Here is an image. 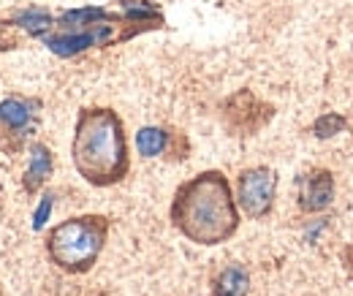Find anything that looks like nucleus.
<instances>
[{"mask_svg": "<svg viewBox=\"0 0 353 296\" xmlns=\"http://www.w3.org/2000/svg\"><path fill=\"white\" fill-rule=\"evenodd\" d=\"M169 220L193 245L215 248L228 242L242 226L231 179L221 169H204L185 179L172 196Z\"/></svg>", "mask_w": 353, "mask_h": 296, "instance_id": "f257e3e1", "label": "nucleus"}, {"mask_svg": "<svg viewBox=\"0 0 353 296\" xmlns=\"http://www.w3.org/2000/svg\"><path fill=\"white\" fill-rule=\"evenodd\" d=\"M71 161L92 188H114L131 174V147L123 117L112 106H85L77 115Z\"/></svg>", "mask_w": 353, "mask_h": 296, "instance_id": "f03ea898", "label": "nucleus"}, {"mask_svg": "<svg viewBox=\"0 0 353 296\" xmlns=\"http://www.w3.org/2000/svg\"><path fill=\"white\" fill-rule=\"evenodd\" d=\"M117 11L103 8L98 17L77 30H52L44 36L49 52L57 57H77L90 49H106L114 43H125L152 30L166 28V14L155 0H114Z\"/></svg>", "mask_w": 353, "mask_h": 296, "instance_id": "7ed1b4c3", "label": "nucleus"}, {"mask_svg": "<svg viewBox=\"0 0 353 296\" xmlns=\"http://www.w3.org/2000/svg\"><path fill=\"white\" fill-rule=\"evenodd\" d=\"M112 220L106 215H77L54 223L44 237L46 258L65 275H88L109 242Z\"/></svg>", "mask_w": 353, "mask_h": 296, "instance_id": "20e7f679", "label": "nucleus"}, {"mask_svg": "<svg viewBox=\"0 0 353 296\" xmlns=\"http://www.w3.org/2000/svg\"><path fill=\"white\" fill-rule=\"evenodd\" d=\"M234 199L248 220H264L274 210L277 199V171L272 166H248L236 174Z\"/></svg>", "mask_w": 353, "mask_h": 296, "instance_id": "39448f33", "label": "nucleus"}, {"mask_svg": "<svg viewBox=\"0 0 353 296\" xmlns=\"http://www.w3.org/2000/svg\"><path fill=\"white\" fill-rule=\"evenodd\" d=\"M274 112L277 109L269 101H264L261 95H256L248 87L231 92L221 103L223 126L228 128L231 136H256L259 130H264L272 123Z\"/></svg>", "mask_w": 353, "mask_h": 296, "instance_id": "423d86ee", "label": "nucleus"}, {"mask_svg": "<svg viewBox=\"0 0 353 296\" xmlns=\"http://www.w3.org/2000/svg\"><path fill=\"white\" fill-rule=\"evenodd\" d=\"M39 109L41 103L36 98H25L17 92L0 101V130L11 139V150H22L25 141L33 136L39 126Z\"/></svg>", "mask_w": 353, "mask_h": 296, "instance_id": "0eeeda50", "label": "nucleus"}, {"mask_svg": "<svg viewBox=\"0 0 353 296\" xmlns=\"http://www.w3.org/2000/svg\"><path fill=\"white\" fill-rule=\"evenodd\" d=\"M334 193H337V182L332 169L315 166L296 177V207L305 215L326 212L334 204Z\"/></svg>", "mask_w": 353, "mask_h": 296, "instance_id": "6e6552de", "label": "nucleus"}, {"mask_svg": "<svg viewBox=\"0 0 353 296\" xmlns=\"http://www.w3.org/2000/svg\"><path fill=\"white\" fill-rule=\"evenodd\" d=\"M52 169H54V152L44 141H33L30 144V164H28L25 177H22V190L28 196H36L46 185V179L52 177Z\"/></svg>", "mask_w": 353, "mask_h": 296, "instance_id": "1a4fd4ad", "label": "nucleus"}, {"mask_svg": "<svg viewBox=\"0 0 353 296\" xmlns=\"http://www.w3.org/2000/svg\"><path fill=\"white\" fill-rule=\"evenodd\" d=\"M250 272L242 264H225L210 280V296H248Z\"/></svg>", "mask_w": 353, "mask_h": 296, "instance_id": "9d476101", "label": "nucleus"}, {"mask_svg": "<svg viewBox=\"0 0 353 296\" xmlns=\"http://www.w3.org/2000/svg\"><path fill=\"white\" fill-rule=\"evenodd\" d=\"M11 28L25 30L30 39H44L46 33H52V28H54V17H52V11L39 8V6L19 8V11L11 14Z\"/></svg>", "mask_w": 353, "mask_h": 296, "instance_id": "9b49d317", "label": "nucleus"}, {"mask_svg": "<svg viewBox=\"0 0 353 296\" xmlns=\"http://www.w3.org/2000/svg\"><path fill=\"white\" fill-rule=\"evenodd\" d=\"M172 141V128L161 126H144L136 133V150L141 158H166Z\"/></svg>", "mask_w": 353, "mask_h": 296, "instance_id": "f8f14e48", "label": "nucleus"}, {"mask_svg": "<svg viewBox=\"0 0 353 296\" xmlns=\"http://www.w3.org/2000/svg\"><path fill=\"white\" fill-rule=\"evenodd\" d=\"M310 130H312L315 139H334L337 133L348 130V120H345V115H340V112H323L321 117L312 120Z\"/></svg>", "mask_w": 353, "mask_h": 296, "instance_id": "ddd939ff", "label": "nucleus"}, {"mask_svg": "<svg viewBox=\"0 0 353 296\" xmlns=\"http://www.w3.org/2000/svg\"><path fill=\"white\" fill-rule=\"evenodd\" d=\"M188 152H190V141H188V136H185L182 130L172 128V141H169V152H166V158H169V161H185Z\"/></svg>", "mask_w": 353, "mask_h": 296, "instance_id": "4468645a", "label": "nucleus"}, {"mask_svg": "<svg viewBox=\"0 0 353 296\" xmlns=\"http://www.w3.org/2000/svg\"><path fill=\"white\" fill-rule=\"evenodd\" d=\"M52 207H54V196L46 193L44 201H41V207H39V212H36V217H33V228H36V231H41V228L46 226V217H49Z\"/></svg>", "mask_w": 353, "mask_h": 296, "instance_id": "2eb2a0df", "label": "nucleus"}, {"mask_svg": "<svg viewBox=\"0 0 353 296\" xmlns=\"http://www.w3.org/2000/svg\"><path fill=\"white\" fill-rule=\"evenodd\" d=\"M343 264H345V266H348V269L353 272V242L348 245V248H345V253H343Z\"/></svg>", "mask_w": 353, "mask_h": 296, "instance_id": "dca6fc26", "label": "nucleus"}, {"mask_svg": "<svg viewBox=\"0 0 353 296\" xmlns=\"http://www.w3.org/2000/svg\"><path fill=\"white\" fill-rule=\"evenodd\" d=\"M0 296H3V286H0Z\"/></svg>", "mask_w": 353, "mask_h": 296, "instance_id": "f3484780", "label": "nucleus"}]
</instances>
